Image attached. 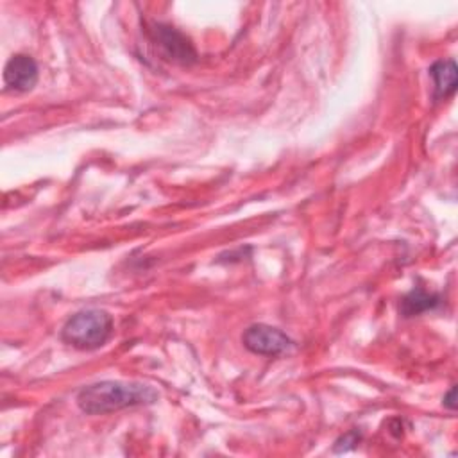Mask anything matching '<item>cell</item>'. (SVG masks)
Masks as SVG:
<instances>
[{"mask_svg":"<svg viewBox=\"0 0 458 458\" xmlns=\"http://www.w3.org/2000/svg\"><path fill=\"white\" fill-rule=\"evenodd\" d=\"M157 397V390L143 383L100 381L84 386L77 394V404L88 415H102L131 406L152 404Z\"/></svg>","mask_w":458,"mask_h":458,"instance_id":"cell-1","label":"cell"},{"mask_svg":"<svg viewBox=\"0 0 458 458\" xmlns=\"http://www.w3.org/2000/svg\"><path fill=\"white\" fill-rule=\"evenodd\" d=\"M113 317L104 310H82L72 315L61 329V338L68 345L91 351L104 345L113 335Z\"/></svg>","mask_w":458,"mask_h":458,"instance_id":"cell-2","label":"cell"},{"mask_svg":"<svg viewBox=\"0 0 458 458\" xmlns=\"http://www.w3.org/2000/svg\"><path fill=\"white\" fill-rule=\"evenodd\" d=\"M242 342L250 352L261 356H277L292 347V340L281 329L267 324H254L247 327Z\"/></svg>","mask_w":458,"mask_h":458,"instance_id":"cell-3","label":"cell"},{"mask_svg":"<svg viewBox=\"0 0 458 458\" xmlns=\"http://www.w3.org/2000/svg\"><path fill=\"white\" fill-rule=\"evenodd\" d=\"M150 38L163 50V54L168 59H172L175 63H191V61H195L193 47L174 27L163 25V23H154L152 29H150Z\"/></svg>","mask_w":458,"mask_h":458,"instance_id":"cell-4","label":"cell"},{"mask_svg":"<svg viewBox=\"0 0 458 458\" xmlns=\"http://www.w3.org/2000/svg\"><path fill=\"white\" fill-rule=\"evenodd\" d=\"M4 82L14 91H29L38 82V64L25 54L13 55L4 68Z\"/></svg>","mask_w":458,"mask_h":458,"instance_id":"cell-5","label":"cell"},{"mask_svg":"<svg viewBox=\"0 0 458 458\" xmlns=\"http://www.w3.org/2000/svg\"><path fill=\"white\" fill-rule=\"evenodd\" d=\"M435 81V95L437 97H449L456 89V64L454 61H437L429 70Z\"/></svg>","mask_w":458,"mask_h":458,"instance_id":"cell-6","label":"cell"},{"mask_svg":"<svg viewBox=\"0 0 458 458\" xmlns=\"http://www.w3.org/2000/svg\"><path fill=\"white\" fill-rule=\"evenodd\" d=\"M438 302H440V297L437 293H429L422 288H415L403 297L399 310L404 317H413L422 311L433 310Z\"/></svg>","mask_w":458,"mask_h":458,"instance_id":"cell-7","label":"cell"},{"mask_svg":"<svg viewBox=\"0 0 458 458\" xmlns=\"http://www.w3.org/2000/svg\"><path fill=\"white\" fill-rule=\"evenodd\" d=\"M454 392H456V388L451 386L449 392L444 395V406H447L449 410H454Z\"/></svg>","mask_w":458,"mask_h":458,"instance_id":"cell-8","label":"cell"}]
</instances>
